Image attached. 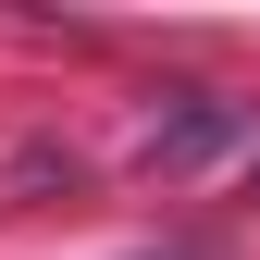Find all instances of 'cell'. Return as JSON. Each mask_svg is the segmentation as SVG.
<instances>
[{"label":"cell","instance_id":"1","mask_svg":"<svg viewBox=\"0 0 260 260\" xmlns=\"http://www.w3.org/2000/svg\"><path fill=\"white\" fill-rule=\"evenodd\" d=\"M236 137H248V112H236V100H211V87H186V100L137 137V174H199V161H211V149H236Z\"/></svg>","mask_w":260,"mask_h":260},{"label":"cell","instance_id":"2","mask_svg":"<svg viewBox=\"0 0 260 260\" xmlns=\"http://www.w3.org/2000/svg\"><path fill=\"white\" fill-rule=\"evenodd\" d=\"M124 260H211V248H186V236H174V248H124Z\"/></svg>","mask_w":260,"mask_h":260},{"label":"cell","instance_id":"3","mask_svg":"<svg viewBox=\"0 0 260 260\" xmlns=\"http://www.w3.org/2000/svg\"><path fill=\"white\" fill-rule=\"evenodd\" d=\"M248 199H260V149H248Z\"/></svg>","mask_w":260,"mask_h":260}]
</instances>
